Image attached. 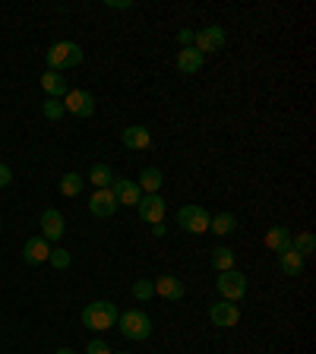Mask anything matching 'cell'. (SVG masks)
Here are the masks:
<instances>
[{"mask_svg": "<svg viewBox=\"0 0 316 354\" xmlns=\"http://www.w3.org/2000/svg\"><path fill=\"white\" fill-rule=\"evenodd\" d=\"M111 193H114L117 206H140L142 199V190L136 187V181H127V177H114V184H111Z\"/></svg>", "mask_w": 316, "mask_h": 354, "instance_id": "cell-10", "label": "cell"}, {"mask_svg": "<svg viewBox=\"0 0 316 354\" xmlns=\"http://www.w3.org/2000/svg\"><path fill=\"white\" fill-rule=\"evenodd\" d=\"M111 10H133V0H108Z\"/></svg>", "mask_w": 316, "mask_h": 354, "instance_id": "cell-32", "label": "cell"}, {"mask_svg": "<svg viewBox=\"0 0 316 354\" xmlns=\"http://www.w3.org/2000/svg\"><path fill=\"white\" fill-rule=\"evenodd\" d=\"M117 316H120V310H117V304H111V301H92V304L83 307V326L85 329H95V332H108L117 326Z\"/></svg>", "mask_w": 316, "mask_h": 354, "instance_id": "cell-1", "label": "cell"}, {"mask_svg": "<svg viewBox=\"0 0 316 354\" xmlns=\"http://www.w3.org/2000/svg\"><path fill=\"white\" fill-rule=\"evenodd\" d=\"M234 263H237V256H234L231 247H222V244H218V247L212 250V269H215V272L234 269Z\"/></svg>", "mask_w": 316, "mask_h": 354, "instance_id": "cell-23", "label": "cell"}, {"mask_svg": "<svg viewBox=\"0 0 316 354\" xmlns=\"http://www.w3.org/2000/svg\"><path fill=\"white\" fill-rule=\"evenodd\" d=\"M209 320H212V326H218V329H231V326L241 323V307L231 304V301H218V304L209 307Z\"/></svg>", "mask_w": 316, "mask_h": 354, "instance_id": "cell-8", "label": "cell"}, {"mask_svg": "<svg viewBox=\"0 0 316 354\" xmlns=\"http://www.w3.org/2000/svg\"><path fill=\"white\" fill-rule=\"evenodd\" d=\"M48 263L54 266V269H67L70 266V250H64V247H57V250H51V256H48Z\"/></svg>", "mask_w": 316, "mask_h": 354, "instance_id": "cell-27", "label": "cell"}, {"mask_svg": "<svg viewBox=\"0 0 316 354\" xmlns=\"http://www.w3.org/2000/svg\"><path fill=\"white\" fill-rule=\"evenodd\" d=\"M117 209H120V206H117V199H114V193H111V187L108 190H95V193H92L89 212L95 215V218H111Z\"/></svg>", "mask_w": 316, "mask_h": 354, "instance_id": "cell-11", "label": "cell"}, {"mask_svg": "<svg viewBox=\"0 0 316 354\" xmlns=\"http://www.w3.org/2000/svg\"><path fill=\"white\" fill-rule=\"evenodd\" d=\"M212 215L202 206H181L177 209V228L187 231V234H206Z\"/></svg>", "mask_w": 316, "mask_h": 354, "instance_id": "cell-6", "label": "cell"}, {"mask_svg": "<svg viewBox=\"0 0 316 354\" xmlns=\"http://www.w3.org/2000/svg\"><path fill=\"white\" fill-rule=\"evenodd\" d=\"M44 64H48V70H54V73L73 70V66L83 64V48H79L76 42H57V45H51L48 54H44Z\"/></svg>", "mask_w": 316, "mask_h": 354, "instance_id": "cell-2", "label": "cell"}, {"mask_svg": "<svg viewBox=\"0 0 316 354\" xmlns=\"http://www.w3.org/2000/svg\"><path fill=\"white\" fill-rule=\"evenodd\" d=\"M64 114H67V111H64V101H57V99L44 101V117H48V121H60Z\"/></svg>", "mask_w": 316, "mask_h": 354, "instance_id": "cell-28", "label": "cell"}, {"mask_svg": "<svg viewBox=\"0 0 316 354\" xmlns=\"http://www.w3.org/2000/svg\"><path fill=\"white\" fill-rule=\"evenodd\" d=\"M42 89H44V95H51V99L64 101V95L70 92L67 76H64V73H54V70H44V76H42Z\"/></svg>", "mask_w": 316, "mask_h": 354, "instance_id": "cell-16", "label": "cell"}, {"mask_svg": "<svg viewBox=\"0 0 316 354\" xmlns=\"http://www.w3.org/2000/svg\"><path fill=\"white\" fill-rule=\"evenodd\" d=\"M278 269L288 275V279H298L300 272H304V256L298 253V250H285V253H278Z\"/></svg>", "mask_w": 316, "mask_h": 354, "instance_id": "cell-20", "label": "cell"}, {"mask_svg": "<svg viewBox=\"0 0 316 354\" xmlns=\"http://www.w3.org/2000/svg\"><path fill=\"white\" fill-rule=\"evenodd\" d=\"M48 256H51V244L38 234V238H29L25 240V247H23V260L29 266H42L48 263Z\"/></svg>", "mask_w": 316, "mask_h": 354, "instance_id": "cell-12", "label": "cell"}, {"mask_svg": "<svg viewBox=\"0 0 316 354\" xmlns=\"http://www.w3.org/2000/svg\"><path fill=\"white\" fill-rule=\"evenodd\" d=\"M209 231H212V234H218V238H228V234H234V231H237V215H234V212H218V215H212Z\"/></svg>", "mask_w": 316, "mask_h": 354, "instance_id": "cell-21", "label": "cell"}, {"mask_svg": "<svg viewBox=\"0 0 316 354\" xmlns=\"http://www.w3.org/2000/svg\"><path fill=\"white\" fill-rule=\"evenodd\" d=\"M215 288H218V294H222V301H231V304H237V301H243V297H247V275H243V272H237V269L218 272Z\"/></svg>", "mask_w": 316, "mask_h": 354, "instance_id": "cell-4", "label": "cell"}, {"mask_svg": "<svg viewBox=\"0 0 316 354\" xmlns=\"http://www.w3.org/2000/svg\"><path fill=\"white\" fill-rule=\"evenodd\" d=\"M42 238L48 240V244H57V240L64 238V215H60L57 209H44L42 212Z\"/></svg>", "mask_w": 316, "mask_h": 354, "instance_id": "cell-13", "label": "cell"}, {"mask_svg": "<svg viewBox=\"0 0 316 354\" xmlns=\"http://www.w3.org/2000/svg\"><path fill=\"white\" fill-rule=\"evenodd\" d=\"M177 45L181 48H193V29H177Z\"/></svg>", "mask_w": 316, "mask_h": 354, "instance_id": "cell-30", "label": "cell"}, {"mask_svg": "<svg viewBox=\"0 0 316 354\" xmlns=\"http://www.w3.org/2000/svg\"><path fill=\"white\" fill-rule=\"evenodd\" d=\"M117 174L111 171V165H105V162H95V165L89 168V174H85V181H92V187L95 190H108L111 184H114Z\"/></svg>", "mask_w": 316, "mask_h": 354, "instance_id": "cell-19", "label": "cell"}, {"mask_svg": "<svg viewBox=\"0 0 316 354\" xmlns=\"http://www.w3.org/2000/svg\"><path fill=\"white\" fill-rule=\"evenodd\" d=\"M152 234H155V238H165V234H168L165 222H158V225H152Z\"/></svg>", "mask_w": 316, "mask_h": 354, "instance_id": "cell-33", "label": "cell"}, {"mask_svg": "<svg viewBox=\"0 0 316 354\" xmlns=\"http://www.w3.org/2000/svg\"><path fill=\"white\" fill-rule=\"evenodd\" d=\"M85 354H114V351H111L108 342H101V338H92L89 345H85Z\"/></svg>", "mask_w": 316, "mask_h": 354, "instance_id": "cell-29", "label": "cell"}, {"mask_svg": "<svg viewBox=\"0 0 316 354\" xmlns=\"http://www.w3.org/2000/svg\"><path fill=\"white\" fill-rule=\"evenodd\" d=\"M120 142H124L127 149H149L152 146V133L146 130V127H140V124L124 127V133H120Z\"/></svg>", "mask_w": 316, "mask_h": 354, "instance_id": "cell-17", "label": "cell"}, {"mask_svg": "<svg viewBox=\"0 0 316 354\" xmlns=\"http://www.w3.org/2000/svg\"><path fill=\"white\" fill-rule=\"evenodd\" d=\"M291 247L298 250V253L304 256V260H307V256L316 250V238H313V234H310V231H304V234H298V238H291Z\"/></svg>", "mask_w": 316, "mask_h": 354, "instance_id": "cell-25", "label": "cell"}, {"mask_svg": "<svg viewBox=\"0 0 316 354\" xmlns=\"http://www.w3.org/2000/svg\"><path fill=\"white\" fill-rule=\"evenodd\" d=\"M64 111H70L73 117H92L95 114V99H92V92L85 89H70L64 95Z\"/></svg>", "mask_w": 316, "mask_h": 354, "instance_id": "cell-7", "label": "cell"}, {"mask_svg": "<svg viewBox=\"0 0 316 354\" xmlns=\"http://www.w3.org/2000/svg\"><path fill=\"white\" fill-rule=\"evenodd\" d=\"M136 212H140L142 222H149V225H158V222H165V212H168V203L158 193H142L140 199V206H136Z\"/></svg>", "mask_w": 316, "mask_h": 354, "instance_id": "cell-9", "label": "cell"}, {"mask_svg": "<svg viewBox=\"0 0 316 354\" xmlns=\"http://www.w3.org/2000/svg\"><path fill=\"white\" fill-rule=\"evenodd\" d=\"M152 285H155V294L165 297V301H181L183 297V281L177 275H158Z\"/></svg>", "mask_w": 316, "mask_h": 354, "instance_id": "cell-15", "label": "cell"}, {"mask_svg": "<svg viewBox=\"0 0 316 354\" xmlns=\"http://www.w3.org/2000/svg\"><path fill=\"white\" fill-rule=\"evenodd\" d=\"M202 64H206V58H202L196 48H181L177 51V70H181L183 76H196L202 70Z\"/></svg>", "mask_w": 316, "mask_h": 354, "instance_id": "cell-14", "label": "cell"}, {"mask_svg": "<svg viewBox=\"0 0 316 354\" xmlns=\"http://www.w3.org/2000/svg\"><path fill=\"white\" fill-rule=\"evenodd\" d=\"M10 184H13V171H10V165H3V162H0V190L10 187Z\"/></svg>", "mask_w": 316, "mask_h": 354, "instance_id": "cell-31", "label": "cell"}, {"mask_svg": "<svg viewBox=\"0 0 316 354\" xmlns=\"http://www.w3.org/2000/svg\"><path fill=\"white\" fill-rule=\"evenodd\" d=\"M225 42H228V35H225V29H222V25H202V29H196V32H193V48L200 51L202 58H206V54H215V51H222V48H225Z\"/></svg>", "mask_w": 316, "mask_h": 354, "instance_id": "cell-5", "label": "cell"}, {"mask_svg": "<svg viewBox=\"0 0 316 354\" xmlns=\"http://www.w3.org/2000/svg\"><path fill=\"white\" fill-rule=\"evenodd\" d=\"M117 354H127V351H117Z\"/></svg>", "mask_w": 316, "mask_h": 354, "instance_id": "cell-35", "label": "cell"}, {"mask_svg": "<svg viewBox=\"0 0 316 354\" xmlns=\"http://www.w3.org/2000/svg\"><path fill=\"white\" fill-rule=\"evenodd\" d=\"M54 354H76V351H73V348H57Z\"/></svg>", "mask_w": 316, "mask_h": 354, "instance_id": "cell-34", "label": "cell"}, {"mask_svg": "<svg viewBox=\"0 0 316 354\" xmlns=\"http://www.w3.org/2000/svg\"><path fill=\"white\" fill-rule=\"evenodd\" d=\"M130 291H133V297H136V301H142V304L155 297V285H152L149 279H136V281H133V288H130Z\"/></svg>", "mask_w": 316, "mask_h": 354, "instance_id": "cell-26", "label": "cell"}, {"mask_svg": "<svg viewBox=\"0 0 316 354\" xmlns=\"http://www.w3.org/2000/svg\"><path fill=\"white\" fill-rule=\"evenodd\" d=\"M291 231L285 228V225H275V228L266 231V247L272 250V253H285V250H291Z\"/></svg>", "mask_w": 316, "mask_h": 354, "instance_id": "cell-18", "label": "cell"}, {"mask_svg": "<svg viewBox=\"0 0 316 354\" xmlns=\"http://www.w3.org/2000/svg\"><path fill=\"white\" fill-rule=\"evenodd\" d=\"M117 326H120V336L130 342H146L152 336V320L146 310H124L117 316Z\"/></svg>", "mask_w": 316, "mask_h": 354, "instance_id": "cell-3", "label": "cell"}, {"mask_svg": "<svg viewBox=\"0 0 316 354\" xmlns=\"http://www.w3.org/2000/svg\"><path fill=\"white\" fill-rule=\"evenodd\" d=\"M83 184H85V177H83V174L67 171V174H64V177H60V193L73 199V197H79V193H83Z\"/></svg>", "mask_w": 316, "mask_h": 354, "instance_id": "cell-24", "label": "cell"}, {"mask_svg": "<svg viewBox=\"0 0 316 354\" xmlns=\"http://www.w3.org/2000/svg\"><path fill=\"white\" fill-rule=\"evenodd\" d=\"M161 184H165V174L158 171V168H142L136 187H140L142 193H158V190H161Z\"/></svg>", "mask_w": 316, "mask_h": 354, "instance_id": "cell-22", "label": "cell"}]
</instances>
